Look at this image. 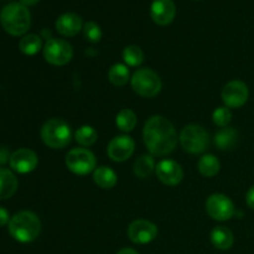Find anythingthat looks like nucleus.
Instances as JSON below:
<instances>
[{"label":"nucleus","mask_w":254,"mask_h":254,"mask_svg":"<svg viewBox=\"0 0 254 254\" xmlns=\"http://www.w3.org/2000/svg\"><path fill=\"white\" fill-rule=\"evenodd\" d=\"M83 21L76 12H64L56 20V29L64 36H74L81 31Z\"/></svg>","instance_id":"obj_16"},{"label":"nucleus","mask_w":254,"mask_h":254,"mask_svg":"<svg viewBox=\"0 0 254 254\" xmlns=\"http://www.w3.org/2000/svg\"><path fill=\"white\" fill-rule=\"evenodd\" d=\"M21 4H24L25 6H30V5H35L39 2V0H20Z\"/></svg>","instance_id":"obj_33"},{"label":"nucleus","mask_w":254,"mask_h":254,"mask_svg":"<svg viewBox=\"0 0 254 254\" xmlns=\"http://www.w3.org/2000/svg\"><path fill=\"white\" fill-rule=\"evenodd\" d=\"M42 35H44V36H50V35H51V31H47V30H44V31H42Z\"/></svg>","instance_id":"obj_35"},{"label":"nucleus","mask_w":254,"mask_h":254,"mask_svg":"<svg viewBox=\"0 0 254 254\" xmlns=\"http://www.w3.org/2000/svg\"><path fill=\"white\" fill-rule=\"evenodd\" d=\"M131 87L139 96L151 98L161 91V79L150 68H140L131 77Z\"/></svg>","instance_id":"obj_5"},{"label":"nucleus","mask_w":254,"mask_h":254,"mask_svg":"<svg viewBox=\"0 0 254 254\" xmlns=\"http://www.w3.org/2000/svg\"><path fill=\"white\" fill-rule=\"evenodd\" d=\"M136 119L135 113L130 109H122L118 114H117L116 123L117 127L121 129L124 133H128V131H131L136 126Z\"/></svg>","instance_id":"obj_25"},{"label":"nucleus","mask_w":254,"mask_h":254,"mask_svg":"<svg viewBox=\"0 0 254 254\" xmlns=\"http://www.w3.org/2000/svg\"><path fill=\"white\" fill-rule=\"evenodd\" d=\"M238 133L233 128H222L215 136V144L220 150H230L237 144Z\"/></svg>","instance_id":"obj_19"},{"label":"nucleus","mask_w":254,"mask_h":254,"mask_svg":"<svg viewBox=\"0 0 254 254\" xmlns=\"http://www.w3.org/2000/svg\"><path fill=\"white\" fill-rule=\"evenodd\" d=\"M180 143L184 150L191 154H200L208 145V134L201 126L190 124L181 130Z\"/></svg>","instance_id":"obj_6"},{"label":"nucleus","mask_w":254,"mask_h":254,"mask_svg":"<svg viewBox=\"0 0 254 254\" xmlns=\"http://www.w3.org/2000/svg\"><path fill=\"white\" fill-rule=\"evenodd\" d=\"M158 236V227L146 220H136L128 227V237L136 245H146Z\"/></svg>","instance_id":"obj_10"},{"label":"nucleus","mask_w":254,"mask_h":254,"mask_svg":"<svg viewBox=\"0 0 254 254\" xmlns=\"http://www.w3.org/2000/svg\"><path fill=\"white\" fill-rule=\"evenodd\" d=\"M176 14L175 2L173 0H154L150 6V15L158 25H169Z\"/></svg>","instance_id":"obj_15"},{"label":"nucleus","mask_w":254,"mask_h":254,"mask_svg":"<svg viewBox=\"0 0 254 254\" xmlns=\"http://www.w3.org/2000/svg\"><path fill=\"white\" fill-rule=\"evenodd\" d=\"M246 201H247V205L250 206L252 210H254V186L248 190L247 196H246Z\"/></svg>","instance_id":"obj_32"},{"label":"nucleus","mask_w":254,"mask_h":254,"mask_svg":"<svg viewBox=\"0 0 254 254\" xmlns=\"http://www.w3.org/2000/svg\"><path fill=\"white\" fill-rule=\"evenodd\" d=\"M155 169L159 180L163 184H165V185H178V184L181 183L184 178V171L181 169L180 164H178L174 160H170V159L160 161Z\"/></svg>","instance_id":"obj_14"},{"label":"nucleus","mask_w":254,"mask_h":254,"mask_svg":"<svg viewBox=\"0 0 254 254\" xmlns=\"http://www.w3.org/2000/svg\"><path fill=\"white\" fill-rule=\"evenodd\" d=\"M83 35L87 41L98 42L102 39V30L94 21H87L83 25Z\"/></svg>","instance_id":"obj_28"},{"label":"nucleus","mask_w":254,"mask_h":254,"mask_svg":"<svg viewBox=\"0 0 254 254\" xmlns=\"http://www.w3.org/2000/svg\"><path fill=\"white\" fill-rule=\"evenodd\" d=\"M117 254H138V252H135V251L131 250V248H124V250L119 251Z\"/></svg>","instance_id":"obj_34"},{"label":"nucleus","mask_w":254,"mask_h":254,"mask_svg":"<svg viewBox=\"0 0 254 254\" xmlns=\"http://www.w3.org/2000/svg\"><path fill=\"white\" fill-rule=\"evenodd\" d=\"M198 171L206 178H213L220 171V161L212 154H206L200 158L197 164Z\"/></svg>","instance_id":"obj_21"},{"label":"nucleus","mask_w":254,"mask_h":254,"mask_svg":"<svg viewBox=\"0 0 254 254\" xmlns=\"http://www.w3.org/2000/svg\"><path fill=\"white\" fill-rule=\"evenodd\" d=\"M10 153L6 148H0V165H4L7 160L10 161Z\"/></svg>","instance_id":"obj_31"},{"label":"nucleus","mask_w":254,"mask_h":254,"mask_svg":"<svg viewBox=\"0 0 254 254\" xmlns=\"http://www.w3.org/2000/svg\"><path fill=\"white\" fill-rule=\"evenodd\" d=\"M154 169H155V161L151 155H141L134 164V174L140 179L150 176Z\"/></svg>","instance_id":"obj_24"},{"label":"nucleus","mask_w":254,"mask_h":254,"mask_svg":"<svg viewBox=\"0 0 254 254\" xmlns=\"http://www.w3.org/2000/svg\"><path fill=\"white\" fill-rule=\"evenodd\" d=\"M108 78L114 86H126V84L128 83L129 78H130V72H129L128 67H127L126 64H116L109 68Z\"/></svg>","instance_id":"obj_22"},{"label":"nucleus","mask_w":254,"mask_h":254,"mask_svg":"<svg viewBox=\"0 0 254 254\" xmlns=\"http://www.w3.org/2000/svg\"><path fill=\"white\" fill-rule=\"evenodd\" d=\"M17 189V179L11 170L0 168V200L11 197Z\"/></svg>","instance_id":"obj_17"},{"label":"nucleus","mask_w":254,"mask_h":254,"mask_svg":"<svg viewBox=\"0 0 254 254\" xmlns=\"http://www.w3.org/2000/svg\"><path fill=\"white\" fill-rule=\"evenodd\" d=\"M9 232L15 241L20 243H30L39 237L41 232V222L36 213L31 211H21L11 217L9 222Z\"/></svg>","instance_id":"obj_3"},{"label":"nucleus","mask_w":254,"mask_h":254,"mask_svg":"<svg viewBox=\"0 0 254 254\" xmlns=\"http://www.w3.org/2000/svg\"><path fill=\"white\" fill-rule=\"evenodd\" d=\"M73 56L72 46L62 39H49L44 46V57L49 64L64 66L68 64Z\"/></svg>","instance_id":"obj_8"},{"label":"nucleus","mask_w":254,"mask_h":254,"mask_svg":"<svg viewBox=\"0 0 254 254\" xmlns=\"http://www.w3.org/2000/svg\"><path fill=\"white\" fill-rule=\"evenodd\" d=\"M10 215L9 212H7V210H5L4 207H1L0 206V227H2V226L5 225H9L10 222Z\"/></svg>","instance_id":"obj_30"},{"label":"nucleus","mask_w":254,"mask_h":254,"mask_svg":"<svg viewBox=\"0 0 254 254\" xmlns=\"http://www.w3.org/2000/svg\"><path fill=\"white\" fill-rule=\"evenodd\" d=\"M213 123L218 127H227L230 124L231 119H232V114L227 107H220L216 109L212 114Z\"/></svg>","instance_id":"obj_29"},{"label":"nucleus","mask_w":254,"mask_h":254,"mask_svg":"<svg viewBox=\"0 0 254 254\" xmlns=\"http://www.w3.org/2000/svg\"><path fill=\"white\" fill-rule=\"evenodd\" d=\"M233 241H235L233 233L231 232L230 228L225 226H217L211 232V242L217 250H230L233 245Z\"/></svg>","instance_id":"obj_18"},{"label":"nucleus","mask_w":254,"mask_h":254,"mask_svg":"<svg viewBox=\"0 0 254 254\" xmlns=\"http://www.w3.org/2000/svg\"><path fill=\"white\" fill-rule=\"evenodd\" d=\"M93 180L99 188L112 189L117 184V175L108 166H99L94 170Z\"/></svg>","instance_id":"obj_20"},{"label":"nucleus","mask_w":254,"mask_h":254,"mask_svg":"<svg viewBox=\"0 0 254 254\" xmlns=\"http://www.w3.org/2000/svg\"><path fill=\"white\" fill-rule=\"evenodd\" d=\"M0 24L7 34L21 36L31 25V15L29 9L21 2H10L0 11Z\"/></svg>","instance_id":"obj_2"},{"label":"nucleus","mask_w":254,"mask_h":254,"mask_svg":"<svg viewBox=\"0 0 254 254\" xmlns=\"http://www.w3.org/2000/svg\"><path fill=\"white\" fill-rule=\"evenodd\" d=\"M74 138L78 144L82 146H91L98 139V133L96 129L91 126H82L74 134Z\"/></svg>","instance_id":"obj_26"},{"label":"nucleus","mask_w":254,"mask_h":254,"mask_svg":"<svg viewBox=\"0 0 254 254\" xmlns=\"http://www.w3.org/2000/svg\"><path fill=\"white\" fill-rule=\"evenodd\" d=\"M134 148H135V143L133 139L129 135H119L112 139L107 148V153L108 156L113 161L117 163H122L126 161L133 155Z\"/></svg>","instance_id":"obj_12"},{"label":"nucleus","mask_w":254,"mask_h":254,"mask_svg":"<svg viewBox=\"0 0 254 254\" xmlns=\"http://www.w3.org/2000/svg\"><path fill=\"white\" fill-rule=\"evenodd\" d=\"M10 168L19 174H29L36 169L39 159L31 149L21 148L14 151L10 156Z\"/></svg>","instance_id":"obj_13"},{"label":"nucleus","mask_w":254,"mask_h":254,"mask_svg":"<svg viewBox=\"0 0 254 254\" xmlns=\"http://www.w3.org/2000/svg\"><path fill=\"white\" fill-rule=\"evenodd\" d=\"M206 211L212 217L217 221H227L233 217L236 210L235 205L230 197L222 193H213L206 201Z\"/></svg>","instance_id":"obj_9"},{"label":"nucleus","mask_w":254,"mask_h":254,"mask_svg":"<svg viewBox=\"0 0 254 254\" xmlns=\"http://www.w3.org/2000/svg\"><path fill=\"white\" fill-rule=\"evenodd\" d=\"M71 128L60 118L49 119L41 128V139L49 148L64 149L71 143Z\"/></svg>","instance_id":"obj_4"},{"label":"nucleus","mask_w":254,"mask_h":254,"mask_svg":"<svg viewBox=\"0 0 254 254\" xmlns=\"http://www.w3.org/2000/svg\"><path fill=\"white\" fill-rule=\"evenodd\" d=\"M123 59L126 64L130 67H138L143 64L144 54L141 49L135 45L127 46L123 51Z\"/></svg>","instance_id":"obj_27"},{"label":"nucleus","mask_w":254,"mask_h":254,"mask_svg":"<svg viewBox=\"0 0 254 254\" xmlns=\"http://www.w3.org/2000/svg\"><path fill=\"white\" fill-rule=\"evenodd\" d=\"M42 42L41 37L39 35L35 34H29L25 35L19 42V49L22 54L27 55V56H32V55H36L37 52L41 50Z\"/></svg>","instance_id":"obj_23"},{"label":"nucleus","mask_w":254,"mask_h":254,"mask_svg":"<svg viewBox=\"0 0 254 254\" xmlns=\"http://www.w3.org/2000/svg\"><path fill=\"white\" fill-rule=\"evenodd\" d=\"M248 99V87L242 81H231L223 87L222 101L227 108H240Z\"/></svg>","instance_id":"obj_11"},{"label":"nucleus","mask_w":254,"mask_h":254,"mask_svg":"<svg viewBox=\"0 0 254 254\" xmlns=\"http://www.w3.org/2000/svg\"><path fill=\"white\" fill-rule=\"evenodd\" d=\"M143 138L150 154L158 156L170 154L178 144L175 128L168 119L161 116H153L146 121Z\"/></svg>","instance_id":"obj_1"},{"label":"nucleus","mask_w":254,"mask_h":254,"mask_svg":"<svg viewBox=\"0 0 254 254\" xmlns=\"http://www.w3.org/2000/svg\"><path fill=\"white\" fill-rule=\"evenodd\" d=\"M66 165L76 175H87L96 170V156L88 149H72L66 155Z\"/></svg>","instance_id":"obj_7"}]
</instances>
